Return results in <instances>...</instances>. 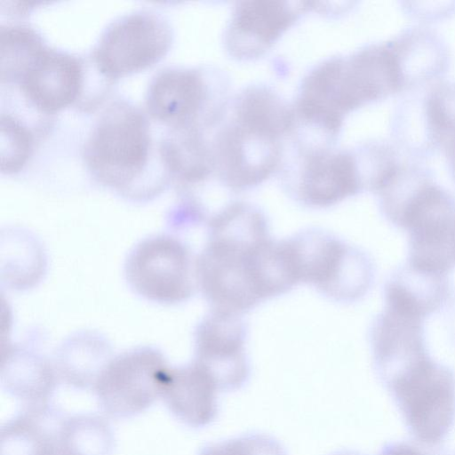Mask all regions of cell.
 <instances>
[{
	"instance_id": "6da1fadb",
	"label": "cell",
	"mask_w": 455,
	"mask_h": 455,
	"mask_svg": "<svg viewBox=\"0 0 455 455\" xmlns=\"http://www.w3.org/2000/svg\"><path fill=\"white\" fill-rule=\"evenodd\" d=\"M260 211L235 203L212 217L195 260L196 280L213 310L240 315L267 299L261 251L270 238Z\"/></svg>"
},
{
	"instance_id": "7a4b0ae2",
	"label": "cell",
	"mask_w": 455,
	"mask_h": 455,
	"mask_svg": "<svg viewBox=\"0 0 455 455\" xmlns=\"http://www.w3.org/2000/svg\"><path fill=\"white\" fill-rule=\"evenodd\" d=\"M148 146L144 116L132 107L116 106L98 122L88 140L85 156L100 182L128 189L143 169Z\"/></svg>"
},
{
	"instance_id": "3957f363",
	"label": "cell",
	"mask_w": 455,
	"mask_h": 455,
	"mask_svg": "<svg viewBox=\"0 0 455 455\" xmlns=\"http://www.w3.org/2000/svg\"><path fill=\"white\" fill-rule=\"evenodd\" d=\"M299 283L315 285L337 299L363 296L372 281L369 259L356 249L319 231L290 238Z\"/></svg>"
},
{
	"instance_id": "277c9868",
	"label": "cell",
	"mask_w": 455,
	"mask_h": 455,
	"mask_svg": "<svg viewBox=\"0 0 455 455\" xmlns=\"http://www.w3.org/2000/svg\"><path fill=\"white\" fill-rule=\"evenodd\" d=\"M169 369L164 355L149 347L111 358L93 387L100 409L116 419L145 411L161 397Z\"/></svg>"
},
{
	"instance_id": "5b68a950",
	"label": "cell",
	"mask_w": 455,
	"mask_h": 455,
	"mask_svg": "<svg viewBox=\"0 0 455 455\" xmlns=\"http://www.w3.org/2000/svg\"><path fill=\"white\" fill-rule=\"evenodd\" d=\"M124 274L137 294L161 304L187 300L196 283L195 262L188 248L167 235L140 242L128 255Z\"/></svg>"
},
{
	"instance_id": "8992f818",
	"label": "cell",
	"mask_w": 455,
	"mask_h": 455,
	"mask_svg": "<svg viewBox=\"0 0 455 455\" xmlns=\"http://www.w3.org/2000/svg\"><path fill=\"white\" fill-rule=\"evenodd\" d=\"M411 432L434 443L448 432L455 414L451 371L429 357L389 383Z\"/></svg>"
},
{
	"instance_id": "52a82bcc",
	"label": "cell",
	"mask_w": 455,
	"mask_h": 455,
	"mask_svg": "<svg viewBox=\"0 0 455 455\" xmlns=\"http://www.w3.org/2000/svg\"><path fill=\"white\" fill-rule=\"evenodd\" d=\"M400 228L409 232L411 266L447 274L455 266V201L431 181L406 208Z\"/></svg>"
},
{
	"instance_id": "ba28073f",
	"label": "cell",
	"mask_w": 455,
	"mask_h": 455,
	"mask_svg": "<svg viewBox=\"0 0 455 455\" xmlns=\"http://www.w3.org/2000/svg\"><path fill=\"white\" fill-rule=\"evenodd\" d=\"M170 44V29L162 20L148 13L131 14L106 31L95 59L104 75L118 77L154 64Z\"/></svg>"
},
{
	"instance_id": "9c48e42d",
	"label": "cell",
	"mask_w": 455,
	"mask_h": 455,
	"mask_svg": "<svg viewBox=\"0 0 455 455\" xmlns=\"http://www.w3.org/2000/svg\"><path fill=\"white\" fill-rule=\"evenodd\" d=\"M279 140L233 119L218 137L213 164L224 182L233 189L254 187L278 164Z\"/></svg>"
},
{
	"instance_id": "30bf717a",
	"label": "cell",
	"mask_w": 455,
	"mask_h": 455,
	"mask_svg": "<svg viewBox=\"0 0 455 455\" xmlns=\"http://www.w3.org/2000/svg\"><path fill=\"white\" fill-rule=\"evenodd\" d=\"M238 316L212 310L196 331L195 361L212 374L220 391L241 388L250 375L245 328Z\"/></svg>"
},
{
	"instance_id": "8fae6325",
	"label": "cell",
	"mask_w": 455,
	"mask_h": 455,
	"mask_svg": "<svg viewBox=\"0 0 455 455\" xmlns=\"http://www.w3.org/2000/svg\"><path fill=\"white\" fill-rule=\"evenodd\" d=\"M308 4L274 0L241 2L227 33L228 51L243 60L260 56L292 25Z\"/></svg>"
},
{
	"instance_id": "7c38bea8",
	"label": "cell",
	"mask_w": 455,
	"mask_h": 455,
	"mask_svg": "<svg viewBox=\"0 0 455 455\" xmlns=\"http://www.w3.org/2000/svg\"><path fill=\"white\" fill-rule=\"evenodd\" d=\"M302 166L298 196L308 206H331L354 196L363 185L357 160L347 151L311 150Z\"/></svg>"
},
{
	"instance_id": "4fadbf2b",
	"label": "cell",
	"mask_w": 455,
	"mask_h": 455,
	"mask_svg": "<svg viewBox=\"0 0 455 455\" xmlns=\"http://www.w3.org/2000/svg\"><path fill=\"white\" fill-rule=\"evenodd\" d=\"M424 320L386 307L371 331L375 364L388 384L427 358Z\"/></svg>"
},
{
	"instance_id": "5bb4252c",
	"label": "cell",
	"mask_w": 455,
	"mask_h": 455,
	"mask_svg": "<svg viewBox=\"0 0 455 455\" xmlns=\"http://www.w3.org/2000/svg\"><path fill=\"white\" fill-rule=\"evenodd\" d=\"M220 391L207 369L196 361L170 368L161 397L172 414L184 425L201 428L217 417Z\"/></svg>"
},
{
	"instance_id": "9a60e30c",
	"label": "cell",
	"mask_w": 455,
	"mask_h": 455,
	"mask_svg": "<svg viewBox=\"0 0 455 455\" xmlns=\"http://www.w3.org/2000/svg\"><path fill=\"white\" fill-rule=\"evenodd\" d=\"M31 102L44 111H56L72 103L82 84V69L74 57L44 50L22 77Z\"/></svg>"
},
{
	"instance_id": "2e32d148",
	"label": "cell",
	"mask_w": 455,
	"mask_h": 455,
	"mask_svg": "<svg viewBox=\"0 0 455 455\" xmlns=\"http://www.w3.org/2000/svg\"><path fill=\"white\" fill-rule=\"evenodd\" d=\"M59 379L55 365L33 350L13 347L3 358L2 387L22 409L50 406Z\"/></svg>"
},
{
	"instance_id": "e0dca14e",
	"label": "cell",
	"mask_w": 455,
	"mask_h": 455,
	"mask_svg": "<svg viewBox=\"0 0 455 455\" xmlns=\"http://www.w3.org/2000/svg\"><path fill=\"white\" fill-rule=\"evenodd\" d=\"M206 96V85L198 72L170 69L153 80L147 102L149 112L158 120L185 124L197 115Z\"/></svg>"
},
{
	"instance_id": "ac0fdd59",
	"label": "cell",
	"mask_w": 455,
	"mask_h": 455,
	"mask_svg": "<svg viewBox=\"0 0 455 455\" xmlns=\"http://www.w3.org/2000/svg\"><path fill=\"white\" fill-rule=\"evenodd\" d=\"M448 290L447 274L420 270L407 263L386 285V307L424 320L442 307Z\"/></svg>"
},
{
	"instance_id": "d6986e66",
	"label": "cell",
	"mask_w": 455,
	"mask_h": 455,
	"mask_svg": "<svg viewBox=\"0 0 455 455\" xmlns=\"http://www.w3.org/2000/svg\"><path fill=\"white\" fill-rule=\"evenodd\" d=\"M61 419L51 405L21 409L1 427L0 455H58Z\"/></svg>"
},
{
	"instance_id": "ffe728a7",
	"label": "cell",
	"mask_w": 455,
	"mask_h": 455,
	"mask_svg": "<svg viewBox=\"0 0 455 455\" xmlns=\"http://www.w3.org/2000/svg\"><path fill=\"white\" fill-rule=\"evenodd\" d=\"M110 359L106 341L94 335L83 334L62 345L54 365L60 379L83 390L93 388Z\"/></svg>"
},
{
	"instance_id": "44dd1931",
	"label": "cell",
	"mask_w": 455,
	"mask_h": 455,
	"mask_svg": "<svg viewBox=\"0 0 455 455\" xmlns=\"http://www.w3.org/2000/svg\"><path fill=\"white\" fill-rule=\"evenodd\" d=\"M115 443L103 416L76 414L62 418L58 430V455H111Z\"/></svg>"
},
{
	"instance_id": "7402d4cb",
	"label": "cell",
	"mask_w": 455,
	"mask_h": 455,
	"mask_svg": "<svg viewBox=\"0 0 455 455\" xmlns=\"http://www.w3.org/2000/svg\"><path fill=\"white\" fill-rule=\"evenodd\" d=\"M234 119L280 138L291 129L294 115L272 91L263 87H252L237 99Z\"/></svg>"
},
{
	"instance_id": "603a6c76",
	"label": "cell",
	"mask_w": 455,
	"mask_h": 455,
	"mask_svg": "<svg viewBox=\"0 0 455 455\" xmlns=\"http://www.w3.org/2000/svg\"><path fill=\"white\" fill-rule=\"evenodd\" d=\"M162 151L170 169L187 181L204 180L214 164L213 156L193 131L169 140L164 144Z\"/></svg>"
},
{
	"instance_id": "cb8c5ba5",
	"label": "cell",
	"mask_w": 455,
	"mask_h": 455,
	"mask_svg": "<svg viewBox=\"0 0 455 455\" xmlns=\"http://www.w3.org/2000/svg\"><path fill=\"white\" fill-rule=\"evenodd\" d=\"M44 50L40 38L27 28L16 27L2 29V78L22 79L31 64Z\"/></svg>"
},
{
	"instance_id": "d4e9b609",
	"label": "cell",
	"mask_w": 455,
	"mask_h": 455,
	"mask_svg": "<svg viewBox=\"0 0 455 455\" xmlns=\"http://www.w3.org/2000/svg\"><path fill=\"white\" fill-rule=\"evenodd\" d=\"M426 114L435 139L446 143L455 137L454 84H441L429 92Z\"/></svg>"
},
{
	"instance_id": "484cf974",
	"label": "cell",
	"mask_w": 455,
	"mask_h": 455,
	"mask_svg": "<svg viewBox=\"0 0 455 455\" xmlns=\"http://www.w3.org/2000/svg\"><path fill=\"white\" fill-rule=\"evenodd\" d=\"M31 144V136L22 124L9 116H2V172L11 173L22 168L30 154Z\"/></svg>"
},
{
	"instance_id": "4316f807",
	"label": "cell",
	"mask_w": 455,
	"mask_h": 455,
	"mask_svg": "<svg viewBox=\"0 0 455 455\" xmlns=\"http://www.w3.org/2000/svg\"><path fill=\"white\" fill-rule=\"evenodd\" d=\"M198 455H287V452L273 436L253 433L207 444Z\"/></svg>"
},
{
	"instance_id": "83f0119b",
	"label": "cell",
	"mask_w": 455,
	"mask_h": 455,
	"mask_svg": "<svg viewBox=\"0 0 455 455\" xmlns=\"http://www.w3.org/2000/svg\"><path fill=\"white\" fill-rule=\"evenodd\" d=\"M380 455H421V453L411 446L397 444L385 448Z\"/></svg>"
},
{
	"instance_id": "f1b7e54d",
	"label": "cell",
	"mask_w": 455,
	"mask_h": 455,
	"mask_svg": "<svg viewBox=\"0 0 455 455\" xmlns=\"http://www.w3.org/2000/svg\"><path fill=\"white\" fill-rule=\"evenodd\" d=\"M445 144L447 145L448 156L451 161L453 175L455 177V137L451 139Z\"/></svg>"
},
{
	"instance_id": "f546056e",
	"label": "cell",
	"mask_w": 455,
	"mask_h": 455,
	"mask_svg": "<svg viewBox=\"0 0 455 455\" xmlns=\"http://www.w3.org/2000/svg\"><path fill=\"white\" fill-rule=\"evenodd\" d=\"M331 455H360V454L355 453L354 451H338L336 453H333Z\"/></svg>"
}]
</instances>
